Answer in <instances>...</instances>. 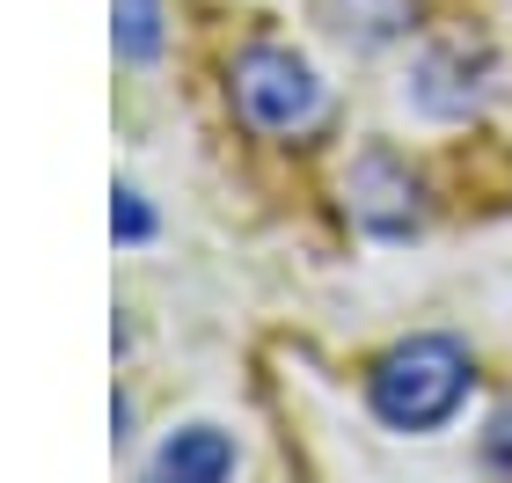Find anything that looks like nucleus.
Wrapping results in <instances>:
<instances>
[{
    "instance_id": "6e6552de",
    "label": "nucleus",
    "mask_w": 512,
    "mask_h": 483,
    "mask_svg": "<svg viewBox=\"0 0 512 483\" xmlns=\"http://www.w3.org/2000/svg\"><path fill=\"white\" fill-rule=\"evenodd\" d=\"M110 235H118V242H147V235H154V205L139 198L132 183L110 191Z\"/></svg>"
},
{
    "instance_id": "423d86ee",
    "label": "nucleus",
    "mask_w": 512,
    "mask_h": 483,
    "mask_svg": "<svg viewBox=\"0 0 512 483\" xmlns=\"http://www.w3.org/2000/svg\"><path fill=\"white\" fill-rule=\"evenodd\" d=\"M161 37H169L161 0H110V44H118V59H132V66L161 59Z\"/></svg>"
},
{
    "instance_id": "39448f33",
    "label": "nucleus",
    "mask_w": 512,
    "mask_h": 483,
    "mask_svg": "<svg viewBox=\"0 0 512 483\" xmlns=\"http://www.w3.org/2000/svg\"><path fill=\"white\" fill-rule=\"evenodd\" d=\"M227 476H235V440L220 425H183L154 447L139 483H227Z\"/></svg>"
},
{
    "instance_id": "f03ea898",
    "label": "nucleus",
    "mask_w": 512,
    "mask_h": 483,
    "mask_svg": "<svg viewBox=\"0 0 512 483\" xmlns=\"http://www.w3.org/2000/svg\"><path fill=\"white\" fill-rule=\"evenodd\" d=\"M227 96H235V118L256 140H308L330 118V88L286 44H249L235 59V74H227Z\"/></svg>"
},
{
    "instance_id": "0eeeda50",
    "label": "nucleus",
    "mask_w": 512,
    "mask_h": 483,
    "mask_svg": "<svg viewBox=\"0 0 512 483\" xmlns=\"http://www.w3.org/2000/svg\"><path fill=\"white\" fill-rule=\"evenodd\" d=\"M476 462H483V476L512 483V403L491 410V425H483V440H476Z\"/></svg>"
},
{
    "instance_id": "f257e3e1",
    "label": "nucleus",
    "mask_w": 512,
    "mask_h": 483,
    "mask_svg": "<svg viewBox=\"0 0 512 483\" xmlns=\"http://www.w3.org/2000/svg\"><path fill=\"white\" fill-rule=\"evenodd\" d=\"M476 388V359L469 344L447 337V330H425V337H403L388 344L366 374V410L388 425V432H439L469 403Z\"/></svg>"
},
{
    "instance_id": "20e7f679",
    "label": "nucleus",
    "mask_w": 512,
    "mask_h": 483,
    "mask_svg": "<svg viewBox=\"0 0 512 483\" xmlns=\"http://www.w3.org/2000/svg\"><path fill=\"white\" fill-rule=\"evenodd\" d=\"M344 213L374 242H403V235H417V220H425V191H417V176L388 147H366L352 161V183H344Z\"/></svg>"
},
{
    "instance_id": "7ed1b4c3",
    "label": "nucleus",
    "mask_w": 512,
    "mask_h": 483,
    "mask_svg": "<svg viewBox=\"0 0 512 483\" xmlns=\"http://www.w3.org/2000/svg\"><path fill=\"white\" fill-rule=\"evenodd\" d=\"M491 96H498V59L483 52V44H469V37L425 44L417 66H410V103L425 110V118H439V125L476 118Z\"/></svg>"
}]
</instances>
